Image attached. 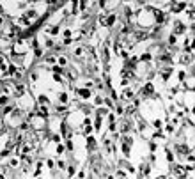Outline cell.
<instances>
[{
    "label": "cell",
    "mask_w": 195,
    "mask_h": 179,
    "mask_svg": "<svg viewBox=\"0 0 195 179\" xmlns=\"http://www.w3.org/2000/svg\"><path fill=\"white\" fill-rule=\"evenodd\" d=\"M144 94H153V83H147L144 87Z\"/></svg>",
    "instance_id": "6da1fadb"
},
{
    "label": "cell",
    "mask_w": 195,
    "mask_h": 179,
    "mask_svg": "<svg viewBox=\"0 0 195 179\" xmlns=\"http://www.w3.org/2000/svg\"><path fill=\"white\" fill-rule=\"evenodd\" d=\"M78 94H80L82 98H89V96H91V92H89L87 89H80V91H78Z\"/></svg>",
    "instance_id": "7a4b0ae2"
},
{
    "label": "cell",
    "mask_w": 195,
    "mask_h": 179,
    "mask_svg": "<svg viewBox=\"0 0 195 179\" xmlns=\"http://www.w3.org/2000/svg\"><path fill=\"white\" fill-rule=\"evenodd\" d=\"M174 172L181 176V174H183V167H181V165H174Z\"/></svg>",
    "instance_id": "3957f363"
},
{
    "label": "cell",
    "mask_w": 195,
    "mask_h": 179,
    "mask_svg": "<svg viewBox=\"0 0 195 179\" xmlns=\"http://www.w3.org/2000/svg\"><path fill=\"white\" fill-rule=\"evenodd\" d=\"M123 98H126V99H130V98H133V92H131V91H124V94H123Z\"/></svg>",
    "instance_id": "277c9868"
},
{
    "label": "cell",
    "mask_w": 195,
    "mask_h": 179,
    "mask_svg": "<svg viewBox=\"0 0 195 179\" xmlns=\"http://www.w3.org/2000/svg\"><path fill=\"white\" fill-rule=\"evenodd\" d=\"M87 144H89V147H91V149H94V147H96V142H94V138H92V137H89V142H87Z\"/></svg>",
    "instance_id": "5b68a950"
},
{
    "label": "cell",
    "mask_w": 195,
    "mask_h": 179,
    "mask_svg": "<svg viewBox=\"0 0 195 179\" xmlns=\"http://www.w3.org/2000/svg\"><path fill=\"white\" fill-rule=\"evenodd\" d=\"M181 60H183V64H188V62L192 60V57H190V55H183V59H181Z\"/></svg>",
    "instance_id": "8992f818"
},
{
    "label": "cell",
    "mask_w": 195,
    "mask_h": 179,
    "mask_svg": "<svg viewBox=\"0 0 195 179\" xmlns=\"http://www.w3.org/2000/svg\"><path fill=\"white\" fill-rule=\"evenodd\" d=\"M91 131H92V126H91V122H85V133L89 135Z\"/></svg>",
    "instance_id": "52a82bcc"
},
{
    "label": "cell",
    "mask_w": 195,
    "mask_h": 179,
    "mask_svg": "<svg viewBox=\"0 0 195 179\" xmlns=\"http://www.w3.org/2000/svg\"><path fill=\"white\" fill-rule=\"evenodd\" d=\"M114 21H115V16H110V18L107 20V25L110 27V25H114Z\"/></svg>",
    "instance_id": "ba28073f"
},
{
    "label": "cell",
    "mask_w": 195,
    "mask_h": 179,
    "mask_svg": "<svg viewBox=\"0 0 195 179\" xmlns=\"http://www.w3.org/2000/svg\"><path fill=\"white\" fill-rule=\"evenodd\" d=\"M185 28H183V25L181 23H176V32H183Z\"/></svg>",
    "instance_id": "9c48e42d"
},
{
    "label": "cell",
    "mask_w": 195,
    "mask_h": 179,
    "mask_svg": "<svg viewBox=\"0 0 195 179\" xmlns=\"http://www.w3.org/2000/svg\"><path fill=\"white\" fill-rule=\"evenodd\" d=\"M57 153H59V154H60V153H64V147H62V146H59V147H57Z\"/></svg>",
    "instance_id": "30bf717a"
}]
</instances>
